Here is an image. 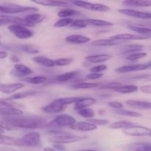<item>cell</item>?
<instances>
[{
  "label": "cell",
  "instance_id": "obj_2",
  "mask_svg": "<svg viewBox=\"0 0 151 151\" xmlns=\"http://www.w3.org/2000/svg\"><path fill=\"white\" fill-rule=\"evenodd\" d=\"M38 11L37 7H23L18 4L6 3L5 5L1 4L0 6V12L1 14H16V13H35Z\"/></svg>",
  "mask_w": 151,
  "mask_h": 151
},
{
  "label": "cell",
  "instance_id": "obj_6",
  "mask_svg": "<svg viewBox=\"0 0 151 151\" xmlns=\"http://www.w3.org/2000/svg\"><path fill=\"white\" fill-rule=\"evenodd\" d=\"M86 139L85 137H80V136L71 135V134H64V135L55 136V137L50 138V142H52L55 145H66L71 144V143H75L81 140Z\"/></svg>",
  "mask_w": 151,
  "mask_h": 151
},
{
  "label": "cell",
  "instance_id": "obj_53",
  "mask_svg": "<svg viewBox=\"0 0 151 151\" xmlns=\"http://www.w3.org/2000/svg\"><path fill=\"white\" fill-rule=\"evenodd\" d=\"M139 147L143 151H151V143H142Z\"/></svg>",
  "mask_w": 151,
  "mask_h": 151
},
{
  "label": "cell",
  "instance_id": "obj_43",
  "mask_svg": "<svg viewBox=\"0 0 151 151\" xmlns=\"http://www.w3.org/2000/svg\"><path fill=\"white\" fill-rule=\"evenodd\" d=\"M146 55H147V53L146 52H135L133 53V54L128 55L126 56V59L128 60H137L145 57Z\"/></svg>",
  "mask_w": 151,
  "mask_h": 151
},
{
  "label": "cell",
  "instance_id": "obj_24",
  "mask_svg": "<svg viewBox=\"0 0 151 151\" xmlns=\"http://www.w3.org/2000/svg\"><path fill=\"white\" fill-rule=\"evenodd\" d=\"M35 4L40 5L46 6V7H63V6H69V3L63 1H50V0H36L33 1Z\"/></svg>",
  "mask_w": 151,
  "mask_h": 151
},
{
  "label": "cell",
  "instance_id": "obj_49",
  "mask_svg": "<svg viewBox=\"0 0 151 151\" xmlns=\"http://www.w3.org/2000/svg\"><path fill=\"white\" fill-rule=\"evenodd\" d=\"M108 69V66L106 65L101 64V65H97V66H94V67L91 68L90 71L93 73H102L103 71L106 70Z\"/></svg>",
  "mask_w": 151,
  "mask_h": 151
},
{
  "label": "cell",
  "instance_id": "obj_7",
  "mask_svg": "<svg viewBox=\"0 0 151 151\" xmlns=\"http://www.w3.org/2000/svg\"><path fill=\"white\" fill-rule=\"evenodd\" d=\"M72 3L75 6L82 7L86 10H91V11L108 12L111 10L109 6L103 4H99V3H91L85 1H72Z\"/></svg>",
  "mask_w": 151,
  "mask_h": 151
},
{
  "label": "cell",
  "instance_id": "obj_52",
  "mask_svg": "<svg viewBox=\"0 0 151 151\" xmlns=\"http://www.w3.org/2000/svg\"><path fill=\"white\" fill-rule=\"evenodd\" d=\"M140 90L142 92L145 94H151V85H144L140 87Z\"/></svg>",
  "mask_w": 151,
  "mask_h": 151
},
{
  "label": "cell",
  "instance_id": "obj_25",
  "mask_svg": "<svg viewBox=\"0 0 151 151\" xmlns=\"http://www.w3.org/2000/svg\"><path fill=\"white\" fill-rule=\"evenodd\" d=\"M128 27L134 32H137L139 35H147V36L151 37V28L140 26V25H129Z\"/></svg>",
  "mask_w": 151,
  "mask_h": 151
},
{
  "label": "cell",
  "instance_id": "obj_15",
  "mask_svg": "<svg viewBox=\"0 0 151 151\" xmlns=\"http://www.w3.org/2000/svg\"><path fill=\"white\" fill-rule=\"evenodd\" d=\"M45 18V15L41 14V13H30L25 16L24 21L27 26H34V25L43 22Z\"/></svg>",
  "mask_w": 151,
  "mask_h": 151
},
{
  "label": "cell",
  "instance_id": "obj_39",
  "mask_svg": "<svg viewBox=\"0 0 151 151\" xmlns=\"http://www.w3.org/2000/svg\"><path fill=\"white\" fill-rule=\"evenodd\" d=\"M120 86H122V83H121L111 82L106 84H103V85H100L99 88H100V89H111L114 91V90H116V88H118Z\"/></svg>",
  "mask_w": 151,
  "mask_h": 151
},
{
  "label": "cell",
  "instance_id": "obj_13",
  "mask_svg": "<svg viewBox=\"0 0 151 151\" xmlns=\"http://www.w3.org/2000/svg\"><path fill=\"white\" fill-rule=\"evenodd\" d=\"M150 36L147 35H142L139 34H131V33H122L115 35L111 37V39L119 40V41H133V40H146L150 38Z\"/></svg>",
  "mask_w": 151,
  "mask_h": 151
},
{
  "label": "cell",
  "instance_id": "obj_32",
  "mask_svg": "<svg viewBox=\"0 0 151 151\" xmlns=\"http://www.w3.org/2000/svg\"><path fill=\"white\" fill-rule=\"evenodd\" d=\"M138 87L135 85H126L122 86L114 90L116 92L121 93V94H129V93H134L138 91Z\"/></svg>",
  "mask_w": 151,
  "mask_h": 151
},
{
  "label": "cell",
  "instance_id": "obj_51",
  "mask_svg": "<svg viewBox=\"0 0 151 151\" xmlns=\"http://www.w3.org/2000/svg\"><path fill=\"white\" fill-rule=\"evenodd\" d=\"M103 76V73H93V72H91V74H88L86 75V78L89 80H97L101 78Z\"/></svg>",
  "mask_w": 151,
  "mask_h": 151
},
{
  "label": "cell",
  "instance_id": "obj_18",
  "mask_svg": "<svg viewBox=\"0 0 151 151\" xmlns=\"http://www.w3.org/2000/svg\"><path fill=\"white\" fill-rule=\"evenodd\" d=\"M90 41H91V38H88V37L83 35H78V34L69 35L66 38V41L74 44H86V43H88Z\"/></svg>",
  "mask_w": 151,
  "mask_h": 151
},
{
  "label": "cell",
  "instance_id": "obj_23",
  "mask_svg": "<svg viewBox=\"0 0 151 151\" xmlns=\"http://www.w3.org/2000/svg\"><path fill=\"white\" fill-rule=\"evenodd\" d=\"M128 106L131 107L136 108L139 109H151V103L150 102L142 101V100H129L125 101Z\"/></svg>",
  "mask_w": 151,
  "mask_h": 151
},
{
  "label": "cell",
  "instance_id": "obj_3",
  "mask_svg": "<svg viewBox=\"0 0 151 151\" xmlns=\"http://www.w3.org/2000/svg\"><path fill=\"white\" fill-rule=\"evenodd\" d=\"M41 145V134L37 131H32L18 139L17 146L19 147H38Z\"/></svg>",
  "mask_w": 151,
  "mask_h": 151
},
{
  "label": "cell",
  "instance_id": "obj_10",
  "mask_svg": "<svg viewBox=\"0 0 151 151\" xmlns=\"http://www.w3.org/2000/svg\"><path fill=\"white\" fill-rule=\"evenodd\" d=\"M66 108V106L60 102V99H55L51 103H49L48 105L44 106L42 109V110L44 112L48 114H57L60 113V112L63 111Z\"/></svg>",
  "mask_w": 151,
  "mask_h": 151
},
{
  "label": "cell",
  "instance_id": "obj_48",
  "mask_svg": "<svg viewBox=\"0 0 151 151\" xmlns=\"http://www.w3.org/2000/svg\"><path fill=\"white\" fill-rule=\"evenodd\" d=\"M0 125H1V128L5 130V131H13L16 128L10 122H8L4 119H1V122H0Z\"/></svg>",
  "mask_w": 151,
  "mask_h": 151
},
{
  "label": "cell",
  "instance_id": "obj_41",
  "mask_svg": "<svg viewBox=\"0 0 151 151\" xmlns=\"http://www.w3.org/2000/svg\"><path fill=\"white\" fill-rule=\"evenodd\" d=\"M73 59L70 58H60L55 60V66H66L72 63Z\"/></svg>",
  "mask_w": 151,
  "mask_h": 151
},
{
  "label": "cell",
  "instance_id": "obj_46",
  "mask_svg": "<svg viewBox=\"0 0 151 151\" xmlns=\"http://www.w3.org/2000/svg\"><path fill=\"white\" fill-rule=\"evenodd\" d=\"M151 78V74H140V75H134V76H129L126 77L125 79L127 80H146L149 79V78Z\"/></svg>",
  "mask_w": 151,
  "mask_h": 151
},
{
  "label": "cell",
  "instance_id": "obj_28",
  "mask_svg": "<svg viewBox=\"0 0 151 151\" xmlns=\"http://www.w3.org/2000/svg\"><path fill=\"white\" fill-rule=\"evenodd\" d=\"M122 4L131 7H150L151 1H143V0H128L122 2Z\"/></svg>",
  "mask_w": 151,
  "mask_h": 151
},
{
  "label": "cell",
  "instance_id": "obj_31",
  "mask_svg": "<svg viewBox=\"0 0 151 151\" xmlns=\"http://www.w3.org/2000/svg\"><path fill=\"white\" fill-rule=\"evenodd\" d=\"M18 139L5 135H0V143L1 145L7 146H17Z\"/></svg>",
  "mask_w": 151,
  "mask_h": 151
},
{
  "label": "cell",
  "instance_id": "obj_47",
  "mask_svg": "<svg viewBox=\"0 0 151 151\" xmlns=\"http://www.w3.org/2000/svg\"><path fill=\"white\" fill-rule=\"evenodd\" d=\"M21 49L25 52L29 53V54H36L39 52V50H37L36 47H34L31 45H22Z\"/></svg>",
  "mask_w": 151,
  "mask_h": 151
},
{
  "label": "cell",
  "instance_id": "obj_8",
  "mask_svg": "<svg viewBox=\"0 0 151 151\" xmlns=\"http://www.w3.org/2000/svg\"><path fill=\"white\" fill-rule=\"evenodd\" d=\"M123 133L130 137H151V129L141 125H132L124 129Z\"/></svg>",
  "mask_w": 151,
  "mask_h": 151
},
{
  "label": "cell",
  "instance_id": "obj_26",
  "mask_svg": "<svg viewBox=\"0 0 151 151\" xmlns=\"http://www.w3.org/2000/svg\"><path fill=\"white\" fill-rule=\"evenodd\" d=\"M144 49V46L141 44H130V45L124 46L122 48V52L124 54H133L135 52H139Z\"/></svg>",
  "mask_w": 151,
  "mask_h": 151
},
{
  "label": "cell",
  "instance_id": "obj_38",
  "mask_svg": "<svg viewBox=\"0 0 151 151\" xmlns=\"http://www.w3.org/2000/svg\"><path fill=\"white\" fill-rule=\"evenodd\" d=\"M25 81L30 84H34V85H38V84H41L42 83H44L46 81H47V77L44 76H35L32 77V78H27L24 80Z\"/></svg>",
  "mask_w": 151,
  "mask_h": 151
},
{
  "label": "cell",
  "instance_id": "obj_56",
  "mask_svg": "<svg viewBox=\"0 0 151 151\" xmlns=\"http://www.w3.org/2000/svg\"><path fill=\"white\" fill-rule=\"evenodd\" d=\"M78 151H100V150H91V149H85V150H81Z\"/></svg>",
  "mask_w": 151,
  "mask_h": 151
},
{
  "label": "cell",
  "instance_id": "obj_4",
  "mask_svg": "<svg viewBox=\"0 0 151 151\" xmlns=\"http://www.w3.org/2000/svg\"><path fill=\"white\" fill-rule=\"evenodd\" d=\"M1 109H0V113L2 117H8V116H22L23 112L21 109L16 106V103H11V102L7 100H3L1 99Z\"/></svg>",
  "mask_w": 151,
  "mask_h": 151
},
{
  "label": "cell",
  "instance_id": "obj_57",
  "mask_svg": "<svg viewBox=\"0 0 151 151\" xmlns=\"http://www.w3.org/2000/svg\"><path fill=\"white\" fill-rule=\"evenodd\" d=\"M136 151H143L142 150V148L140 147H138L137 148V150H136Z\"/></svg>",
  "mask_w": 151,
  "mask_h": 151
},
{
  "label": "cell",
  "instance_id": "obj_42",
  "mask_svg": "<svg viewBox=\"0 0 151 151\" xmlns=\"http://www.w3.org/2000/svg\"><path fill=\"white\" fill-rule=\"evenodd\" d=\"M82 97H61L60 99V102L63 103L64 106H68L69 104L72 103H76L79 101Z\"/></svg>",
  "mask_w": 151,
  "mask_h": 151
},
{
  "label": "cell",
  "instance_id": "obj_29",
  "mask_svg": "<svg viewBox=\"0 0 151 151\" xmlns=\"http://www.w3.org/2000/svg\"><path fill=\"white\" fill-rule=\"evenodd\" d=\"M78 73L79 72L78 71H72V72H66V73H63L56 77V80L59 82H67V81L72 80V78H75L78 75Z\"/></svg>",
  "mask_w": 151,
  "mask_h": 151
},
{
  "label": "cell",
  "instance_id": "obj_11",
  "mask_svg": "<svg viewBox=\"0 0 151 151\" xmlns=\"http://www.w3.org/2000/svg\"><path fill=\"white\" fill-rule=\"evenodd\" d=\"M119 12L125 16H131V17L137 18V19H151L150 12L140 11V10H134V9H121V10H119Z\"/></svg>",
  "mask_w": 151,
  "mask_h": 151
},
{
  "label": "cell",
  "instance_id": "obj_54",
  "mask_svg": "<svg viewBox=\"0 0 151 151\" xmlns=\"http://www.w3.org/2000/svg\"><path fill=\"white\" fill-rule=\"evenodd\" d=\"M8 54H7V52L5 51H1L0 52V58L1 59H4L5 58L7 57Z\"/></svg>",
  "mask_w": 151,
  "mask_h": 151
},
{
  "label": "cell",
  "instance_id": "obj_34",
  "mask_svg": "<svg viewBox=\"0 0 151 151\" xmlns=\"http://www.w3.org/2000/svg\"><path fill=\"white\" fill-rule=\"evenodd\" d=\"M14 69L16 72H19L21 75H29L32 73V70L29 69L28 66H25L24 64H22V63H16L14 66Z\"/></svg>",
  "mask_w": 151,
  "mask_h": 151
},
{
  "label": "cell",
  "instance_id": "obj_37",
  "mask_svg": "<svg viewBox=\"0 0 151 151\" xmlns=\"http://www.w3.org/2000/svg\"><path fill=\"white\" fill-rule=\"evenodd\" d=\"M74 19L72 18H66V19H61L55 23L54 26L55 27H64L71 26L74 22Z\"/></svg>",
  "mask_w": 151,
  "mask_h": 151
},
{
  "label": "cell",
  "instance_id": "obj_45",
  "mask_svg": "<svg viewBox=\"0 0 151 151\" xmlns=\"http://www.w3.org/2000/svg\"><path fill=\"white\" fill-rule=\"evenodd\" d=\"M87 26H88V25L87 24L86 19H77V20L74 21V22L70 27H72L83 28Z\"/></svg>",
  "mask_w": 151,
  "mask_h": 151
},
{
  "label": "cell",
  "instance_id": "obj_17",
  "mask_svg": "<svg viewBox=\"0 0 151 151\" xmlns=\"http://www.w3.org/2000/svg\"><path fill=\"white\" fill-rule=\"evenodd\" d=\"M24 86L23 83H10V84H1V87H0V91L1 93H4V94H11L16 92L20 88H23Z\"/></svg>",
  "mask_w": 151,
  "mask_h": 151
},
{
  "label": "cell",
  "instance_id": "obj_50",
  "mask_svg": "<svg viewBox=\"0 0 151 151\" xmlns=\"http://www.w3.org/2000/svg\"><path fill=\"white\" fill-rule=\"evenodd\" d=\"M108 105L111 108L116 109V110H119V109H123V105H122V103L118 101H111L108 103Z\"/></svg>",
  "mask_w": 151,
  "mask_h": 151
},
{
  "label": "cell",
  "instance_id": "obj_20",
  "mask_svg": "<svg viewBox=\"0 0 151 151\" xmlns=\"http://www.w3.org/2000/svg\"><path fill=\"white\" fill-rule=\"evenodd\" d=\"M111 58V55L109 54H98V55H88L85 58L86 60L93 63H103V62L107 61Z\"/></svg>",
  "mask_w": 151,
  "mask_h": 151
},
{
  "label": "cell",
  "instance_id": "obj_36",
  "mask_svg": "<svg viewBox=\"0 0 151 151\" xmlns=\"http://www.w3.org/2000/svg\"><path fill=\"white\" fill-rule=\"evenodd\" d=\"M116 114H117L121 115V116H131V117H140L142 115L139 112L134 111H130L127 110V109H119V110L116 111Z\"/></svg>",
  "mask_w": 151,
  "mask_h": 151
},
{
  "label": "cell",
  "instance_id": "obj_59",
  "mask_svg": "<svg viewBox=\"0 0 151 151\" xmlns=\"http://www.w3.org/2000/svg\"><path fill=\"white\" fill-rule=\"evenodd\" d=\"M13 151H16V150H13Z\"/></svg>",
  "mask_w": 151,
  "mask_h": 151
},
{
  "label": "cell",
  "instance_id": "obj_55",
  "mask_svg": "<svg viewBox=\"0 0 151 151\" xmlns=\"http://www.w3.org/2000/svg\"><path fill=\"white\" fill-rule=\"evenodd\" d=\"M44 151H55L53 150L52 148H51V147H45V148L44 149Z\"/></svg>",
  "mask_w": 151,
  "mask_h": 151
},
{
  "label": "cell",
  "instance_id": "obj_14",
  "mask_svg": "<svg viewBox=\"0 0 151 151\" xmlns=\"http://www.w3.org/2000/svg\"><path fill=\"white\" fill-rule=\"evenodd\" d=\"M125 41H119V40H114L111 38L98 39L91 42V45L96 47H111V46H119L124 44Z\"/></svg>",
  "mask_w": 151,
  "mask_h": 151
},
{
  "label": "cell",
  "instance_id": "obj_9",
  "mask_svg": "<svg viewBox=\"0 0 151 151\" xmlns=\"http://www.w3.org/2000/svg\"><path fill=\"white\" fill-rule=\"evenodd\" d=\"M75 123H76V120H75V119L73 116H70L69 114H60L56 116L47 125H50V126H53L54 125V126L58 127H71Z\"/></svg>",
  "mask_w": 151,
  "mask_h": 151
},
{
  "label": "cell",
  "instance_id": "obj_22",
  "mask_svg": "<svg viewBox=\"0 0 151 151\" xmlns=\"http://www.w3.org/2000/svg\"><path fill=\"white\" fill-rule=\"evenodd\" d=\"M32 60L36 63H38V64L45 66V67L52 68L55 66V60H52L50 58L45 57V56H35V57L32 58Z\"/></svg>",
  "mask_w": 151,
  "mask_h": 151
},
{
  "label": "cell",
  "instance_id": "obj_40",
  "mask_svg": "<svg viewBox=\"0 0 151 151\" xmlns=\"http://www.w3.org/2000/svg\"><path fill=\"white\" fill-rule=\"evenodd\" d=\"M78 114L81 115V116H83V117L88 118V119H91L94 116V111L91 109H89V108H86V109H83L82 110L78 111Z\"/></svg>",
  "mask_w": 151,
  "mask_h": 151
},
{
  "label": "cell",
  "instance_id": "obj_30",
  "mask_svg": "<svg viewBox=\"0 0 151 151\" xmlns=\"http://www.w3.org/2000/svg\"><path fill=\"white\" fill-rule=\"evenodd\" d=\"M134 124L131 122L125 120H120V121H116V122H113V123L110 124L109 128H112V129H126V128H129V127L132 126Z\"/></svg>",
  "mask_w": 151,
  "mask_h": 151
},
{
  "label": "cell",
  "instance_id": "obj_5",
  "mask_svg": "<svg viewBox=\"0 0 151 151\" xmlns=\"http://www.w3.org/2000/svg\"><path fill=\"white\" fill-rule=\"evenodd\" d=\"M7 28L12 34L20 39H27L33 35V32L23 24H10Z\"/></svg>",
  "mask_w": 151,
  "mask_h": 151
},
{
  "label": "cell",
  "instance_id": "obj_12",
  "mask_svg": "<svg viewBox=\"0 0 151 151\" xmlns=\"http://www.w3.org/2000/svg\"><path fill=\"white\" fill-rule=\"evenodd\" d=\"M149 65L145 63H137V64H131L122 66L115 69V72L117 73H127V72H135V71L145 70L148 69Z\"/></svg>",
  "mask_w": 151,
  "mask_h": 151
},
{
  "label": "cell",
  "instance_id": "obj_44",
  "mask_svg": "<svg viewBox=\"0 0 151 151\" xmlns=\"http://www.w3.org/2000/svg\"><path fill=\"white\" fill-rule=\"evenodd\" d=\"M88 122H91V123L94 124V125H100V126H103V125H109L110 122L107 119H95V118H91V119H88Z\"/></svg>",
  "mask_w": 151,
  "mask_h": 151
},
{
  "label": "cell",
  "instance_id": "obj_16",
  "mask_svg": "<svg viewBox=\"0 0 151 151\" xmlns=\"http://www.w3.org/2000/svg\"><path fill=\"white\" fill-rule=\"evenodd\" d=\"M71 129L79 131H92L97 130V126L89 122H78L70 127Z\"/></svg>",
  "mask_w": 151,
  "mask_h": 151
},
{
  "label": "cell",
  "instance_id": "obj_19",
  "mask_svg": "<svg viewBox=\"0 0 151 151\" xmlns=\"http://www.w3.org/2000/svg\"><path fill=\"white\" fill-rule=\"evenodd\" d=\"M96 103L95 99L92 98V97H81V100L75 104V107L74 109L75 110L78 111L82 110L83 109H86L88 108V106H91V105L94 104Z\"/></svg>",
  "mask_w": 151,
  "mask_h": 151
},
{
  "label": "cell",
  "instance_id": "obj_33",
  "mask_svg": "<svg viewBox=\"0 0 151 151\" xmlns=\"http://www.w3.org/2000/svg\"><path fill=\"white\" fill-rule=\"evenodd\" d=\"M100 86V84L97 83H79L72 86V88L75 89H87V88H98Z\"/></svg>",
  "mask_w": 151,
  "mask_h": 151
},
{
  "label": "cell",
  "instance_id": "obj_27",
  "mask_svg": "<svg viewBox=\"0 0 151 151\" xmlns=\"http://www.w3.org/2000/svg\"><path fill=\"white\" fill-rule=\"evenodd\" d=\"M88 25L94 27H111L114 26V24L112 22H109V21L105 20H100V19H86Z\"/></svg>",
  "mask_w": 151,
  "mask_h": 151
},
{
  "label": "cell",
  "instance_id": "obj_21",
  "mask_svg": "<svg viewBox=\"0 0 151 151\" xmlns=\"http://www.w3.org/2000/svg\"><path fill=\"white\" fill-rule=\"evenodd\" d=\"M38 94H39L38 91H23V92H19L16 93L14 94L9 96L8 97L6 98V100H10V101H13V100H22V99L27 98L29 97H32V96H35Z\"/></svg>",
  "mask_w": 151,
  "mask_h": 151
},
{
  "label": "cell",
  "instance_id": "obj_58",
  "mask_svg": "<svg viewBox=\"0 0 151 151\" xmlns=\"http://www.w3.org/2000/svg\"><path fill=\"white\" fill-rule=\"evenodd\" d=\"M148 65H149V67H151V62H150V63H148Z\"/></svg>",
  "mask_w": 151,
  "mask_h": 151
},
{
  "label": "cell",
  "instance_id": "obj_35",
  "mask_svg": "<svg viewBox=\"0 0 151 151\" xmlns=\"http://www.w3.org/2000/svg\"><path fill=\"white\" fill-rule=\"evenodd\" d=\"M78 14H80L79 11H77V10H73V9L66 8L60 10L58 13V16H59L60 18H63V19H66V18L71 17V16H73L75 15Z\"/></svg>",
  "mask_w": 151,
  "mask_h": 151
},
{
  "label": "cell",
  "instance_id": "obj_1",
  "mask_svg": "<svg viewBox=\"0 0 151 151\" xmlns=\"http://www.w3.org/2000/svg\"><path fill=\"white\" fill-rule=\"evenodd\" d=\"M8 122H10L15 128H26V129H36L44 128L46 123L45 119L37 116H17L2 117Z\"/></svg>",
  "mask_w": 151,
  "mask_h": 151
}]
</instances>
